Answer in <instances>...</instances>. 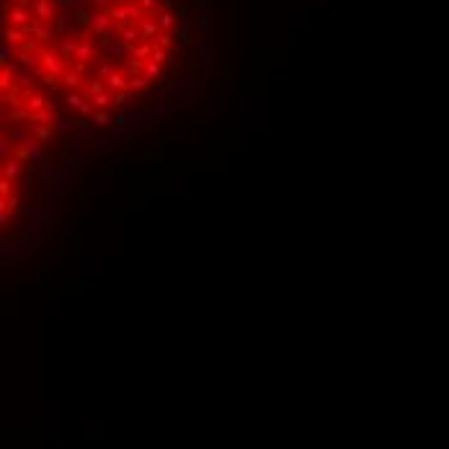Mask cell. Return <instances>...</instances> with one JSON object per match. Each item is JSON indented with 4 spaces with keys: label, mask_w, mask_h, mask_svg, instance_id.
Instances as JSON below:
<instances>
[{
    "label": "cell",
    "mask_w": 449,
    "mask_h": 449,
    "mask_svg": "<svg viewBox=\"0 0 449 449\" xmlns=\"http://www.w3.org/2000/svg\"><path fill=\"white\" fill-rule=\"evenodd\" d=\"M134 3H137L145 13H153V8L158 5V0H134Z\"/></svg>",
    "instance_id": "obj_37"
},
{
    "label": "cell",
    "mask_w": 449,
    "mask_h": 449,
    "mask_svg": "<svg viewBox=\"0 0 449 449\" xmlns=\"http://www.w3.org/2000/svg\"><path fill=\"white\" fill-rule=\"evenodd\" d=\"M62 85H65V88H70V91H75V88H80V85H83L80 72H78V70H67V72L62 75Z\"/></svg>",
    "instance_id": "obj_21"
},
{
    "label": "cell",
    "mask_w": 449,
    "mask_h": 449,
    "mask_svg": "<svg viewBox=\"0 0 449 449\" xmlns=\"http://www.w3.org/2000/svg\"><path fill=\"white\" fill-rule=\"evenodd\" d=\"M59 54H62L65 62L70 65L72 59H75V54H78V41H75L72 36H65L62 41H59Z\"/></svg>",
    "instance_id": "obj_10"
},
{
    "label": "cell",
    "mask_w": 449,
    "mask_h": 449,
    "mask_svg": "<svg viewBox=\"0 0 449 449\" xmlns=\"http://www.w3.org/2000/svg\"><path fill=\"white\" fill-rule=\"evenodd\" d=\"M10 150H16V147H10V140H0V153H3V160L10 158Z\"/></svg>",
    "instance_id": "obj_38"
},
{
    "label": "cell",
    "mask_w": 449,
    "mask_h": 449,
    "mask_svg": "<svg viewBox=\"0 0 449 449\" xmlns=\"http://www.w3.org/2000/svg\"><path fill=\"white\" fill-rule=\"evenodd\" d=\"M3 122H10V124H23V122H28V111H26V109H10V114H5Z\"/></svg>",
    "instance_id": "obj_23"
},
{
    "label": "cell",
    "mask_w": 449,
    "mask_h": 449,
    "mask_svg": "<svg viewBox=\"0 0 449 449\" xmlns=\"http://www.w3.org/2000/svg\"><path fill=\"white\" fill-rule=\"evenodd\" d=\"M93 5H98L101 10H106V8L111 5V0H93Z\"/></svg>",
    "instance_id": "obj_42"
},
{
    "label": "cell",
    "mask_w": 449,
    "mask_h": 449,
    "mask_svg": "<svg viewBox=\"0 0 449 449\" xmlns=\"http://www.w3.org/2000/svg\"><path fill=\"white\" fill-rule=\"evenodd\" d=\"M8 220H10V212H5V209H0V222H3V224H5Z\"/></svg>",
    "instance_id": "obj_43"
},
{
    "label": "cell",
    "mask_w": 449,
    "mask_h": 449,
    "mask_svg": "<svg viewBox=\"0 0 449 449\" xmlns=\"http://www.w3.org/2000/svg\"><path fill=\"white\" fill-rule=\"evenodd\" d=\"M129 3H132V0H119V5H129Z\"/></svg>",
    "instance_id": "obj_44"
},
{
    "label": "cell",
    "mask_w": 449,
    "mask_h": 449,
    "mask_svg": "<svg viewBox=\"0 0 449 449\" xmlns=\"http://www.w3.org/2000/svg\"><path fill=\"white\" fill-rule=\"evenodd\" d=\"M93 18H91V13L88 10H78V23H91Z\"/></svg>",
    "instance_id": "obj_39"
},
{
    "label": "cell",
    "mask_w": 449,
    "mask_h": 449,
    "mask_svg": "<svg viewBox=\"0 0 449 449\" xmlns=\"http://www.w3.org/2000/svg\"><path fill=\"white\" fill-rule=\"evenodd\" d=\"M54 129H57L54 124H34V137L44 142V140H49L54 134Z\"/></svg>",
    "instance_id": "obj_24"
},
{
    "label": "cell",
    "mask_w": 449,
    "mask_h": 449,
    "mask_svg": "<svg viewBox=\"0 0 449 449\" xmlns=\"http://www.w3.org/2000/svg\"><path fill=\"white\" fill-rule=\"evenodd\" d=\"M91 54H93V41H91V39H80V41H78V54H75V59H78V62H88Z\"/></svg>",
    "instance_id": "obj_19"
},
{
    "label": "cell",
    "mask_w": 449,
    "mask_h": 449,
    "mask_svg": "<svg viewBox=\"0 0 449 449\" xmlns=\"http://www.w3.org/2000/svg\"><path fill=\"white\" fill-rule=\"evenodd\" d=\"M65 101H67V106H70V109H78L80 114H91V111H93V103H88L80 93H75V91H70Z\"/></svg>",
    "instance_id": "obj_9"
},
{
    "label": "cell",
    "mask_w": 449,
    "mask_h": 449,
    "mask_svg": "<svg viewBox=\"0 0 449 449\" xmlns=\"http://www.w3.org/2000/svg\"><path fill=\"white\" fill-rule=\"evenodd\" d=\"M111 23H114V21H111V18L106 16V13H103V10H101V13H98V16H93V21H91V23H88V28H91V31H93V34H106V28H109Z\"/></svg>",
    "instance_id": "obj_15"
},
{
    "label": "cell",
    "mask_w": 449,
    "mask_h": 449,
    "mask_svg": "<svg viewBox=\"0 0 449 449\" xmlns=\"http://www.w3.org/2000/svg\"><path fill=\"white\" fill-rule=\"evenodd\" d=\"M147 85H150L147 75H132V78H129V88H132V91H142V88H147Z\"/></svg>",
    "instance_id": "obj_29"
},
{
    "label": "cell",
    "mask_w": 449,
    "mask_h": 449,
    "mask_svg": "<svg viewBox=\"0 0 449 449\" xmlns=\"http://www.w3.org/2000/svg\"><path fill=\"white\" fill-rule=\"evenodd\" d=\"M8 57H13V49H8V44H3V65H8Z\"/></svg>",
    "instance_id": "obj_41"
},
{
    "label": "cell",
    "mask_w": 449,
    "mask_h": 449,
    "mask_svg": "<svg viewBox=\"0 0 449 449\" xmlns=\"http://www.w3.org/2000/svg\"><path fill=\"white\" fill-rule=\"evenodd\" d=\"M114 34L119 36V41H122V44H137V41H142L140 26H116Z\"/></svg>",
    "instance_id": "obj_5"
},
{
    "label": "cell",
    "mask_w": 449,
    "mask_h": 449,
    "mask_svg": "<svg viewBox=\"0 0 449 449\" xmlns=\"http://www.w3.org/2000/svg\"><path fill=\"white\" fill-rule=\"evenodd\" d=\"M28 18H31V13L26 10V5H13V10L8 13V16H0L3 26H8V21H10L13 26H18V28L28 26Z\"/></svg>",
    "instance_id": "obj_2"
},
{
    "label": "cell",
    "mask_w": 449,
    "mask_h": 449,
    "mask_svg": "<svg viewBox=\"0 0 449 449\" xmlns=\"http://www.w3.org/2000/svg\"><path fill=\"white\" fill-rule=\"evenodd\" d=\"M106 85H109L111 93H116V91H127V88H129V80H127V75H124L122 70H114L109 78H106Z\"/></svg>",
    "instance_id": "obj_7"
},
{
    "label": "cell",
    "mask_w": 449,
    "mask_h": 449,
    "mask_svg": "<svg viewBox=\"0 0 449 449\" xmlns=\"http://www.w3.org/2000/svg\"><path fill=\"white\" fill-rule=\"evenodd\" d=\"M59 5H62L65 10H70V8H75V5H78V0H59Z\"/></svg>",
    "instance_id": "obj_40"
},
{
    "label": "cell",
    "mask_w": 449,
    "mask_h": 449,
    "mask_svg": "<svg viewBox=\"0 0 449 449\" xmlns=\"http://www.w3.org/2000/svg\"><path fill=\"white\" fill-rule=\"evenodd\" d=\"M91 101H93L96 109H109L111 103H114V93H109V91H106V93H98V96H93Z\"/></svg>",
    "instance_id": "obj_26"
},
{
    "label": "cell",
    "mask_w": 449,
    "mask_h": 449,
    "mask_svg": "<svg viewBox=\"0 0 449 449\" xmlns=\"http://www.w3.org/2000/svg\"><path fill=\"white\" fill-rule=\"evenodd\" d=\"M140 34H142V41H155V39L163 34L160 26H158V18H155V16L142 18V23H140Z\"/></svg>",
    "instance_id": "obj_4"
},
{
    "label": "cell",
    "mask_w": 449,
    "mask_h": 449,
    "mask_svg": "<svg viewBox=\"0 0 449 449\" xmlns=\"http://www.w3.org/2000/svg\"><path fill=\"white\" fill-rule=\"evenodd\" d=\"M23 98H26V111H28V114L47 109V98L39 96V93H34V91H23Z\"/></svg>",
    "instance_id": "obj_8"
},
{
    "label": "cell",
    "mask_w": 449,
    "mask_h": 449,
    "mask_svg": "<svg viewBox=\"0 0 449 449\" xmlns=\"http://www.w3.org/2000/svg\"><path fill=\"white\" fill-rule=\"evenodd\" d=\"M145 65H147V62H142V59H132V57H129V72H132V75H140V72L145 75Z\"/></svg>",
    "instance_id": "obj_36"
},
{
    "label": "cell",
    "mask_w": 449,
    "mask_h": 449,
    "mask_svg": "<svg viewBox=\"0 0 449 449\" xmlns=\"http://www.w3.org/2000/svg\"><path fill=\"white\" fill-rule=\"evenodd\" d=\"M103 13H106L111 21H119V23L129 26V10H127V5H109Z\"/></svg>",
    "instance_id": "obj_13"
},
{
    "label": "cell",
    "mask_w": 449,
    "mask_h": 449,
    "mask_svg": "<svg viewBox=\"0 0 449 449\" xmlns=\"http://www.w3.org/2000/svg\"><path fill=\"white\" fill-rule=\"evenodd\" d=\"M28 122H34V124H54L57 127V116H54L52 109H41V111L28 114Z\"/></svg>",
    "instance_id": "obj_14"
},
{
    "label": "cell",
    "mask_w": 449,
    "mask_h": 449,
    "mask_svg": "<svg viewBox=\"0 0 449 449\" xmlns=\"http://www.w3.org/2000/svg\"><path fill=\"white\" fill-rule=\"evenodd\" d=\"M106 88H109L106 83H103V80H98V78H96V80H91V83H88V85H85V93H88V96H91V98H93V96H98V93H106Z\"/></svg>",
    "instance_id": "obj_27"
},
{
    "label": "cell",
    "mask_w": 449,
    "mask_h": 449,
    "mask_svg": "<svg viewBox=\"0 0 449 449\" xmlns=\"http://www.w3.org/2000/svg\"><path fill=\"white\" fill-rule=\"evenodd\" d=\"M3 106H10V109H26V98H23L18 91H5V93H3Z\"/></svg>",
    "instance_id": "obj_18"
},
{
    "label": "cell",
    "mask_w": 449,
    "mask_h": 449,
    "mask_svg": "<svg viewBox=\"0 0 449 449\" xmlns=\"http://www.w3.org/2000/svg\"><path fill=\"white\" fill-rule=\"evenodd\" d=\"M26 34L18 26H3V44H23Z\"/></svg>",
    "instance_id": "obj_12"
},
{
    "label": "cell",
    "mask_w": 449,
    "mask_h": 449,
    "mask_svg": "<svg viewBox=\"0 0 449 449\" xmlns=\"http://www.w3.org/2000/svg\"><path fill=\"white\" fill-rule=\"evenodd\" d=\"M150 54H153V41L129 44V57L132 59H150Z\"/></svg>",
    "instance_id": "obj_11"
},
{
    "label": "cell",
    "mask_w": 449,
    "mask_h": 449,
    "mask_svg": "<svg viewBox=\"0 0 449 449\" xmlns=\"http://www.w3.org/2000/svg\"><path fill=\"white\" fill-rule=\"evenodd\" d=\"M31 10H34V18L41 21V23H49V21L54 18V5H52V0H34Z\"/></svg>",
    "instance_id": "obj_3"
},
{
    "label": "cell",
    "mask_w": 449,
    "mask_h": 449,
    "mask_svg": "<svg viewBox=\"0 0 449 449\" xmlns=\"http://www.w3.org/2000/svg\"><path fill=\"white\" fill-rule=\"evenodd\" d=\"M13 153H16L13 158L21 160V163H28V160H31V153H34V142H31V137H28L23 145H18L16 150H13Z\"/></svg>",
    "instance_id": "obj_20"
},
{
    "label": "cell",
    "mask_w": 449,
    "mask_h": 449,
    "mask_svg": "<svg viewBox=\"0 0 449 449\" xmlns=\"http://www.w3.org/2000/svg\"><path fill=\"white\" fill-rule=\"evenodd\" d=\"M0 197H3V199L13 197V181H8V178H0Z\"/></svg>",
    "instance_id": "obj_33"
},
{
    "label": "cell",
    "mask_w": 449,
    "mask_h": 449,
    "mask_svg": "<svg viewBox=\"0 0 449 449\" xmlns=\"http://www.w3.org/2000/svg\"><path fill=\"white\" fill-rule=\"evenodd\" d=\"M13 67L10 65H3V72H0V88H3V93L5 91H18V85L13 83Z\"/></svg>",
    "instance_id": "obj_17"
},
{
    "label": "cell",
    "mask_w": 449,
    "mask_h": 449,
    "mask_svg": "<svg viewBox=\"0 0 449 449\" xmlns=\"http://www.w3.org/2000/svg\"><path fill=\"white\" fill-rule=\"evenodd\" d=\"M129 96H132V88H127V91H116V93H114V103H111V106H124V101H127Z\"/></svg>",
    "instance_id": "obj_35"
},
{
    "label": "cell",
    "mask_w": 449,
    "mask_h": 449,
    "mask_svg": "<svg viewBox=\"0 0 449 449\" xmlns=\"http://www.w3.org/2000/svg\"><path fill=\"white\" fill-rule=\"evenodd\" d=\"M93 122H96V124H101V127H106V124L111 122V116H109V111H106V109H98V111L93 114Z\"/></svg>",
    "instance_id": "obj_34"
},
{
    "label": "cell",
    "mask_w": 449,
    "mask_h": 449,
    "mask_svg": "<svg viewBox=\"0 0 449 449\" xmlns=\"http://www.w3.org/2000/svg\"><path fill=\"white\" fill-rule=\"evenodd\" d=\"M145 75H147L150 80H153V78H160V75H163V65L153 62V59H147V65H145Z\"/></svg>",
    "instance_id": "obj_30"
},
{
    "label": "cell",
    "mask_w": 449,
    "mask_h": 449,
    "mask_svg": "<svg viewBox=\"0 0 449 449\" xmlns=\"http://www.w3.org/2000/svg\"><path fill=\"white\" fill-rule=\"evenodd\" d=\"M18 176H21V160H16V158L3 160V178H8V181H16Z\"/></svg>",
    "instance_id": "obj_16"
},
{
    "label": "cell",
    "mask_w": 449,
    "mask_h": 449,
    "mask_svg": "<svg viewBox=\"0 0 449 449\" xmlns=\"http://www.w3.org/2000/svg\"><path fill=\"white\" fill-rule=\"evenodd\" d=\"M150 59L158 62V65H166L171 59V49H163V47H155V44H153V54H150Z\"/></svg>",
    "instance_id": "obj_25"
},
{
    "label": "cell",
    "mask_w": 449,
    "mask_h": 449,
    "mask_svg": "<svg viewBox=\"0 0 449 449\" xmlns=\"http://www.w3.org/2000/svg\"><path fill=\"white\" fill-rule=\"evenodd\" d=\"M21 52H28V54H34V57H41L47 49L41 47V41H39V39H26V41L21 44Z\"/></svg>",
    "instance_id": "obj_22"
},
{
    "label": "cell",
    "mask_w": 449,
    "mask_h": 449,
    "mask_svg": "<svg viewBox=\"0 0 449 449\" xmlns=\"http://www.w3.org/2000/svg\"><path fill=\"white\" fill-rule=\"evenodd\" d=\"M153 44H155V47H163V49H168L171 44H173V34H171V31H163V34H160V36H158V39H155Z\"/></svg>",
    "instance_id": "obj_31"
},
{
    "label": "cell",
    "mask_w": 449,
    "mask_h": 449,
    "mask_svg": "<svg viewBox=\"0 0 449 449\" xmlns=\"http://www.w3.org/2000/svg\"><path fill=\"white\" fill-rule=\"evenodd\" d=\"M23 34H26V36H31V39L44 41V39H49V36H52V28H49V26H44L41 21H34V23L23 26Z\"/></svg>",
    "instance_id": "obj_6"
},
{
    "label": "cell",
    "mask_w": 449,
    "mask_h": 449,
    "mask_svg": "<svg viewBox=\"0 0 449 449\" xmlns=\"http://www.w3.org/2000/svg\"><path fill=\"white\" fill-rule=\"evenodd\" d=\"M18 204H21V199L13 194V197H8V199H3L0 202V209H5V212H13V209H18Z\"/></svg>",
    "instance_id": "obj_32"
},
{
    "label": "cell",
    "mask_w": 449,
    "mask_h": 449,
    "mask_svg": "<svg viewBox=\"0 0 449 449\" xmlns=\"http://www.w3.org/2000/svg\"><path fill=\"white\" fill-rule=\"evenodd\" d=\"M158 26H160V31H173L176 28V16L173 13H163V16H158Z\"/></svg>",
    "instance_id": "obj_28"
},
{
    "label": "cell",
    "mask_w": 449,
    "mask_h": 449,
    "mask_svg": "<svg viewBox=\"0 0 449 449\" xmlns=\"http://www.w3.org/2000/svg\"><path fill=\"white\" fill-rule=\"evenodd\" d=\"M41 67L47 70L49 75H59V78H62V75L70 70L67 62H65V57H62V54H54V52H49V49L41 54Z\"/></svg>",
    "instance_id": "obj_1"
}]
</instances>
